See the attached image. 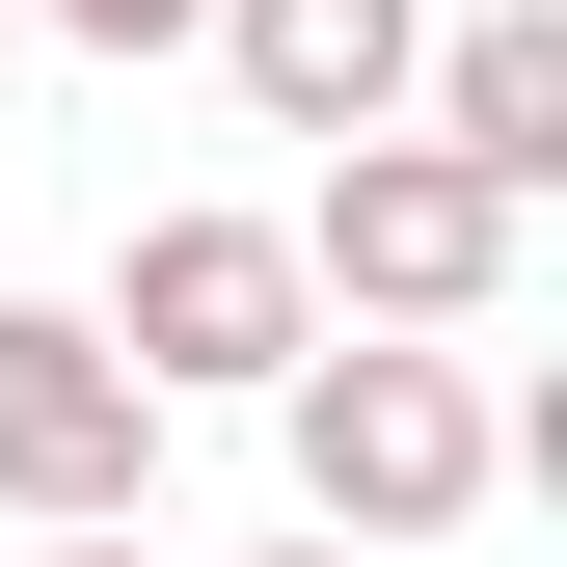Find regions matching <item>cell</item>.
<instances>
[{
  "mask_svg": "<svg viewBox=\"0 0 567 567\" xmlns=\"http://www.w3.org/2000/svg\"><path fill=\"white\" fill-rule=\"evenodd\" d=\"M270 433H298V514H324V567H351V540H379V567H405V540H460V514H486V460H514L460 351H379V324H324L298 379H270Z\"/></svg>",
  "mask_w": 567,
  "mask_h": 567,
  "instance_id": "1",
  "label": "cell"
},
{
  "mask_svg": "<svg viewBox=\"0 0 567 567\" xmlns=\"http://www.w3.org/2000/svg\"><path fill=\"white\" fill-rule=\"evenodd\" d=\"M82 351L135 405H270L324 351V298H298V217H135V270L82 298Z\"/></svg>",
  "mask_w": 567,
  "mask_h": 567,
  "instance_id": "2",
  "label": "cell"
},
{
  "mask_svg": "<svg viewBox=\"0 0 567 567\" xmlns=\"http://www.w3.org/2000/svg\"><path fill=\"white\" fill-rule=\"evenodd\" d=\"M298 298H324V324H379V351H460L486 298H514V189H460L433 135H351L324 217H298Z\"/></svg>",
  "mask_w": 567,
  "mask_h": 567,
  "instance_id": "3",
  "label": "cell"
},
{
  "mask_svg": "<svg viewBox=\"0 0 567 567\" xmlns=\"http://www.w3.org/2000/svg\"><path fill=\"white\" fill-rule=\"evenodd\" d=\"M135 486H163V405L82 351V298H0V514L28 540H135Z\"/></svg>",
  "mask_w": 567,
  "mask_h": 567,
  "instance_id": "4",
  "label": "cell"
},
{
  "mask_svg": "<svg viewBox=\"0 0 567 567\" xmlns=\"http://www.w3.org/2000/svg\"><path fill=\"white\" fill-rule=\"evenodd\" d=\"M405 135H433L460 189L540 217V189H567V0H460V28L405 54Z\"/></svg>",
  "mask_w": 567,
  "mask_h": 567,
  "instance_id": "5",
  "label": "cell"
},
{
  "mask_svg": "<svg viewBox=\"0 0 567 567\" xmlns=\"http://www.w3.org/2000/svg\"><path fill=\"white\" fill-rule=\"evenodd\" d=\"M189 54H217L270 135H324V163H351V135H405V54H433V0H217Z\"/></svg>",
  "mask_w": 567,
  "mask_h": 567,
  "instance_id": "6",
  "label": "cell"
},
{
  "mask_svg": "<svg viewBox=\"0 0 567 567\" xmlns=\"http://www.w3.org/2000/svg\"><path fill=\"white\" fill-rule=\"evenodd\" d=\"M28 28H82V54H189L217 0H28Z\"/></svg>",
  "mask_w": 567,
  "mask_h": 567,
  "instance_id": "7",
  "label": "cell"
},
{
  "mask_svg": "<svg viewBox=\"0 0 567 567\" xmlns=\"http://www.w3.org/2000/svg\"><path fill=\"white\" fill-rule=\"evenodd\" d=\"M54 567H163V540H54Z\"/></svg>",
  "mask_w": 567,
  "mask_h": 567,
  "instance_id": "8",
  "label": "cell"
},
{
  "mask_svg": "<svg viewBox=\"0 0 567 567\" xmlns=\"http://www.w3.org/2000/svg\"><path fill=\"white\" fill-rule=\"evenodd\" d=\"M0 54H28V0H0Z\"/></svg>",
  "mask_w": 567,
  "mask_h": 567,
  "instance_id": "9",
  "label": "cell"
},
{
  "mask_svg": "<svg viewBox=\"0 0 567 567\" xmlns=\"http://www.w3.org/2000/svg\"><path fill=\"white\" fill-rule=\"evenodd\" d=\"M298 567H324V540H298Z\"/></svg>",
  "mask_w": 567,
  "mask_h": 567,
  "instance_id": "10",
  "label": "cell"
}]
</instances>
